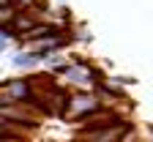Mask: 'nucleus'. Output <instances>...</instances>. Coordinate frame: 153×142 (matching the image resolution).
<instances>
[{
  "mask_svg": "<svg viewBox=\"0 0 153 142\" xmlns=\"http://www.w3.org/2000/svg\"><path fill=\"white\" fill-rule=\"evenodd\" d=\"M14 66H16V68H33L36 60L30 57V52H19V55L14 57Z\"/></svg>",
  "mask_w": 153,
  "mask_h": 142,
  "instance_id": "obj_5",
  "label": "nucleus"
},
{
  "mask_svg": "<svg viewBox=\"0 0 153 142\" xmlns=\"http://www.w3.org/2000/svg\"><path fill=\"white\" fill-rule=\"evenodd\" d=\"M134 134L131 120L115 123L107 129H93V131H79V142H126V137Z\"/></svg>",
  "mask_w": 153,
  "mask_h": 142,
  "instance_id": "obj_3",
  "label": "nucleus"
},
{
  "mask_svg": "<svg viewBox=\"0 0 153 142\" xmlns=\"http://www.w3.org/2000/svg\"><path fill=\"white\" fill-rule=\"evenodd\" d=\"M0 8H14V6H11V0H0Z\"/></svg>",
  "mask_w": 153,
  "mask_h": 142,
  "instance_id": "obj_7",
  "label": "nucleus"
},
{
  "mask_svg": "<svg viewBox=\"0 0 153 142\" xmlns=\"http://www.w3.org/2000/svg\"><path fill=\"white\" fill-rule=\"evenodd\" d=\"M101 107H104V101L96 93H68L66 109H63L60 117L71 120V123H82L85 117H90L93 112H99Z\"/></svg>",
  "mask_w": 153,
  "mask_h": 142,
  "instance_id": "obj_2",
  "label": "nucleus"
},
{
  "mask_svg": "<svg viewBox=\"0 0 153 142\" xmlns=\"http://www.w3.org/2000/svg\"><path fill=\"white\" fill-rule=\"evenodd\" d=\"M33 3H36V0H11V6H14L16 11H27Z\"/></svg>",
  "mask_w": 153,
  "mask_h": 142,
  "instance_id": "obj_6",
  "label": "nucleus"
},
{
  "mask_svg": "<svg viewBox=\"0 0 153 142\" xmlns=\"http://www.w3.org/2000/svg\"><path fill=\"white\" fill-rule=\"evenodd\" d=\"M33 25H38V22H36L30 14H25V11H16V16L11 19V30H14V36H16V38H22Z\"/></svg>",
  "mask_w": 153,
  "mask_h": 142,
  "instance_id": "obj_4",
  "label": "nucleus"
},
{
  "mask_svg": "<svg viewBox=\"0 0 153 142\" xmlns=\"http://www.w3.org/2000/svg\"><path fill=\"white\" fill-rule=\"evenodd\" d=\"M55 74H63L66 85H74V88L85 90V93H93L96 85L104 82V71L96 68V66H90V63H82V60H76V63H60V66H55Z\"/></svg>",
  "mask_w": 153,
  "mask_h": 142,
  "instance_id": "obj_1",
  "label": "nucleus"
}]
</instances>
